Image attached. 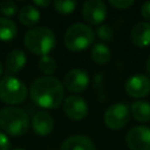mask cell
I'll use <instances>...</instances> for the list:
<instances>
[{
    "mask_svg": "<svg viewBox=\"0 0 150 150\" xmlns=\"http://www.w3.org/2000/svg\"><path fill=\"white\" fill-rule=\"evenodd\" d=\"M29 94L33 103L36 105L46 109H55L63 101L64 88L57 79L41 76L32 83Z\"/></svg>",
    "mask_w": 150,
    "mask_h": 150,
    "instance_id": "1",
    "label": "cell"
},
{
    "mask_svg": "<svg viewBox=\"0 0 150 150\" xmlns=\"http://www.w3.org/2000/svg\"><path fill=\"white\" fill-rule=\"evenodd\" d=\"M0 128L11 136H22L28 131V114L16 107H5L0 109Z\"/></svg>",
    "mask_w": 150,
    "mask_h": 150,
    "instance_id": "2",
    "label": "cell"
},
{
    "mask_svg": "<svg viewBox=\"0 0 150 150\" xmlns=\"http://www.w3.org/2000/svg\"><path fill=\"white\" fill-rule=\"evenodd\" d=\"M26 48L36 55H48V53L55 46L54 33L46 27H35L26 32L23 38Z\"/></svg>",
    "mask_w": 150,
    "mask_h": 150,
    "instance_id": "3",
    "label": "cell"
},
{
    "mask_svg": "<svg viewBox=\"0 0 150 150\" xmlns=\"http://www.w3.org/2000/svg\"><path fill=\"white\" fill-rule=\"evenodd\" d=\"M94 41L93 29L84 23L71 25L64 34V45L69 50L80 52L88 48Z\"/></svg>",
    "mask_w": 150,
    "mask_h": 150,
    "instance_id": "4",
    "label": "cell"
},
{
    "mask_svg": "<svg viewBox=\"0 0 150 150\" xmlns=\"http://www.w3.org/2000/svg\"><path fill=\"white\" fill-rule=\"evenodd\" d=\"M27 97V87L13 75H6L0 80V101L6 104L22 103Z\"/></svg>",
    "mask_w": 150,
    "mask_h": 150,
    "instance_id": "5",
    "label": "cell"
},
{
    "mask_svg": "<svg viewBox=\"0 0 150 150\" xmlns=\"http://www.w3.org/2000/svg\"><path fill=\"white\" fill-rule=\"evenodd\" d=\"M129 121V108L124 103H115L104 112V123L112 130L123 128Z\"/></svg>",
    "mask_w": 150,
    "mask_h": 150,
    "instance_id": "6",
    "label": "cell"
},
{
    "mask_svg": "<svg viewBox=\"0 0 150 150\" xmlns=\"http://www.w3.org/2000/svg\"><path fill=\"white\" fill-rule=\"evenodd\" d=\"M125 141L130 150H150V128L134 127L127 134Z\"/></svg>",
    "mask_w": 150,
    "mask_h": 150,
    "instance_id": "7",
    "label": "cell"
},
{
    "mask_svg": "<svg viewBox=\"0 0 150 150\" xmlns=\"http://www.w3.org/2000/svg\"><path fill=\"white\" fill-rule=\"evenodd\" d=\"M82 16L90 25H100L107 16L105 4L101 0H87L82 6Z\"/></svg>",
    "mask_w": 150,
    "mask_h": 150,
    "instance_id": "8",
    "label": "cell"
},
{
    "mask_svg": "<svg viewBox=\"0 0 150 150\" xmlns=\"http://www.w3.org/2000/svg\"><path fill=\"white\" fill-rule=\"evenodd\" d=\"M63 111L73 121H81L88 112V105L84 98L79 95H70L63 101Z\"/></svg>",
    "mask_w": 150,
    "mask_h": 150,
    "instance_id": "9",
    "label": "cell"
},
{
    "mask_svg": "<svg viewBox=\"0 0 150 150\" xmlns=\"http://www.w3.org/2000/svg\"><path fill=\"white\" fill-rule=\"evenodd\" d=\"M125 91L129 96L141 98L150 93V80L143 74H136L125 82Z\"/></svg>",
    "mask_w": 150,
    "mask_h": 150,
    "instance_id": "10",
    "label": "cell"
},
{
    "mask_svg": "<svg viewBox=\"0 0 150 150\" xmlns=\"http://www.w3.org/2000/svg\"><path fill=\"white\" fill-rule=\"evenodd\" d=\"M89 83L88 74L82 69H71L63 77V88L68 89L71 93L83 91Z\"/></svg>",
    "mask_w": 150,
    "mask_h": 150,
    "instance_id": "11",
    "label": "cell"
},
{
    "mask_svg": "<svg viewBox=\"0 0 150 150\" xmlns=\"http://www.w3.org/2000/svg\"><path fill=\"white\" fill-rule=\"evenodd\" d=\"M32 128L35 134L40 136H47L54 128L53 117L47 111H38L34 114L32 120Z\"/></svg>",
    "mask_w": 150,
    "mask_h": 150,
    "instance_id": "12",
    "label": "cell"
},
{
    "mask_svg": "<svg viewBox=\"0 0 150 150\" xmlns=\"http://www.w3.org/2000/svg\"><path fill=\"white\" fill-rule=\"evenodd\" d=\"M131 41L136 47H146L150 45V22H138L136 23L130 34Z\"/></svg>",
    "mask_w": 150,
    "mask_h": 150,
    "instance_id": "13",
    "label": "cell"
},
{
    "mask_svg": "<svg viewBox=\"0 0 150 150\" xmlns=\"http://www.w3.org/2000/svg\"><path fill=\"white\" fill-rule=\"evenodd\" d=\"M61 150H95V145L87 136L75 135L68 137L62 143Z\"/></svg>",
    "mask_w": 150,
    "mask_h": 150,
    "instance_id": "14",
    "label": "cell"
},
{
    "mask_svg": "<svg viewBox=\"0 0 150 150\" xmlns=\"http://www.w3.org/2000/svg\"><path fill=\"white\" fill-rule=\"evenodd\" d=\"M26 64V55L21 49L12 50L6 59V67L7 70L12 74L20 71Z\"/></svg>",
    "mask_w": 150,
    "mask_h": 150,
    "instance_id": "15",
    "label": "cell"
},
{
    "mask_svg": "<svg viewBox=\"0 0 150 150\" xmlns=\"http://www.w3.org/2000/svg\"><path fill=\"white\" fill-rule=\"evenodd\" d=\"M131 115L138 122L150 121V103L146 101H136L131 104Z\"/></svg>",
    "mask_w": 150,
    "mask_h": 150,
    "instance_id": "16",
    "label": "cell"
},
{
    "mask_svg": "<svg viewBox=\"0 0 150 150\" xmlns=\"http://www.w3.org/2000/svg\"><path fill=\"white\" fill-rule=\"evenodd\" d=\"M19 20L25 26H34L40 20V12L34 6H23L19 11Z\"/></svg>",
    "mask_w": 150,
    "mask_h": 150,
    "instance_id": "17",
    "label": "cell"
},
{
    "mask_svg": "<svg viewBox=\"0 0 150 150\" xmlns=\"http://www.w3.org/2000/svg\"><path fill=\"white\" fill-rule=\"evenodd\" d=\"M18 28L16 25L7 19V18H0V40L1 41H9L13 40L16 36Z\"/></svg>",
    "mask_w": 150,
    "mask_h": 150,
    "instance_id": "18",
    "label": "cell"
},
{
    "mask_svg": "<svg viewBox=\"0 0 150 150\" xmlns=\"http://www.w3.org/2000/svg\"><path fill=\"white\" fill-rule=\"evenodd\" d=\"M110 49L103 43H96L91 48V59L97 64H105L110 60Z\"/></svg>",
    "mask_w": 150,
    "mask_h": 150,
    "instance_id": "19",
    "label": "cell"
},
{
    "mask_svg": "<svg viewBox=\"0 0 150 150\" xmlns=\"http://www.w3.org/2000/svg\"><path fill=\"white\" fill-rule=\"evenodd\" d=\"M56 67H57L56 61L52 56L45 55V56H41L39 60V68L43 74H46V76L54 74V71L56 70Z\"/></svg>",
    "mask_w": 150,
    "mask_h": 150,
    "instance_id": "20",
    "label": "cell"
},
{
    "mask_svg": "<svg viewBox=\"0 0 150 150\" xmlns=\"http://www.w3.org/2000/svg\"><path fill=\"white\" fill-rule=\"evenodd\" d=\"M53 4H54V8L61 14H69L76 7V1L74 0H66V1L56 0Z\"/></svg>",
    "mask_w": 150,
    "mask_h": 150,
    "instance_id": "21",
    "label": "cell"
},
{
    "mask_svg": "<svg viewBox=\"0 0 150 150\" xmlns=\"http://www.w3.org/2000/svg\"><path fill=\"white\" fill-rule=\"evenodd\" d=\"M16 4L14 1H11V0H7V1H4L0 4V11L2 14L7 15V16H12L16 13Z\"/></svg>",
    "mask_w": 150,
    "mask_h": 150,
    "instance_id": "22",
    "label": "cell"
},
{
    "mask_svg": "<svg viewBox=\"0 0 150 150\" xmlns=\"http://www.w3.org/2000/svg\"><path fill=\"white\" fill-rule=\"evenodd\" d=\"M96 34H97V36H98L101 40H103V41H109V40H111V38H112V35H114L111 27L108 26V25H102V26H100V27L97 28V30H96Z\"/></svg>",
    "mask_w": 150,
    "mask_h": 150,
    "instance_id": "23",
    "label": "cell"
},
{
    "mask_svg": "<svg viewBox=\"0 0 150 150\" xmlns=\"http://www.w3.org/2000/svg\"><path fill=\"white\" fill-rule=\"evenodd\" d=\"M109 4L117 9H125L130 7L134 4V1L132 0H110Z\"/></svg>",
    "mask_w": 150,
    "mask_h": 150,
    "instance_id": "24",
    "label": "cell"
},
{
    "mask_svg": "<svg viewBox=\"0 0 150 150\" xmlns=\"http://www.w3.org/2000/svg\"><path fill=\"white\" fill-rule=\"evenodd\" d=\"M9 148L11 143L8 141V137L4 132H0V150H9Z\"/></svg>",
    "mask_w": 150,
    "mask_h": 150,
    "instance_id": "25",
    "label": "cell"
},
{
    "mask_svg": "<svg viewBox=\"0 0 150 150\" xmlns=\"http://www.w3.org/2000/svg\"><path fill=\"white\" fill-rule=\"evenodd\" d=\"M141 13H142V15H143L145 19L150 20V1H146V2H144V4L142 5V7H141Z\"/></svg>",
    "mask_w": 150,
    "mask_h": 150,
    "instance_id": "26",
    "label": "cell"
},
{
    "mask_svg": "<svg viewBox=\"0 0 150 150\" xmlns=\"http://www.w3.org/2000/svg\"><path fill=\"white\" fill-rule=\"evenodd\" d=\"M50 4L49 0H34V5H36L38 7H46Z\"/></svg>",
    "mask_w": 150,
    "mask_h": 150,
    "instance_id": "27",
    "label": "cell"
},
{
    "mask_svg": "<svg viewBox=\"0 0 150 150\" xmlns=\"http://www.w3.org/2000/svg\"><path fill=\"white\" fill-rule=\"evenodd\" d=\"M145 69H146L148 75H150V56H149V57H148V60H146V63H145Z\"/></svg>",
    "mask_w": 150,
    "mask_h": 150,
    "instance_id": "28",
    "label": "cell"
},
{
    "mask_svg": "<svg viewBox=\"0 0 150 150\" xmlns=\"http://www.w3.org/2000/svg\"><path fill=\"white\" fill-rule=\"evenodd\" d=\"M1 74H2V66H1V63H0V76H1Z\"/></svg>",
    "mask_w": 150,
    "mask_h": 150,
    "instance_id": "29",
    "label": "cell"
},
{
    "mask_svg": "<svg viewBox=\"0 0 150 150\" xmlns=\"http://www.w3.org/2000/svg\"><path fill=\"white\" fill-rule=\"evenodd\" d=\"M15 150H23V149H21V148H19V149H15Z\"/></svg>",
    "mask_w": 150,
    "mask_h": 150,
    "instance_id": "30",
    "label": "cell"
}]
</instances>
